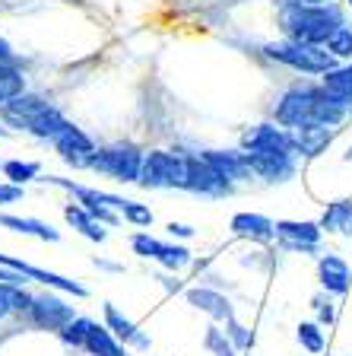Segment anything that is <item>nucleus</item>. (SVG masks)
Returning a JSON list of instances; mask_svg holds the SVG:
<instances>
[{"label": "nucleus", "mask_w": 352, "mask_h": 356, "mask_svg": "<svg viewBox=\"0 0 352 356\" xmlns=\"http://www.w3.org/2000/svg\"><path fill=\"white\" fill-rule=\"evenodd\" d=\"M321 229L352 238V200H333L321 216Z\"/></svg>", "instance_id": "obj_21"}, {"label": "nucleus", "mask_w": 352, "mask_h": 356, "mask_svg": "<svg viewBox=\"0 0 352 356\" xmlns=\"http://www.w3.org/2000/svg\"><path fill=\"white\" fill-rule=\"evenodd\" d=\"M327 51H330L333 58H352V26L343 22V26L327 38Z\"/></svg>", "instance_id": "obj_28"}, {"label": "nucleus", "mask_w": 352, "mask_h": 356, "mask_svg": "<svg viewBox=\"0 0 352 356\" xmlns=\"http://www.w3.org/2000/svg\"><path fill=\"white\" fill-rule=\"evenodd\" d=\"M187 191L222 197V194L232 191V181H226L203 156H187Z\"/></svg>", "instance_id": "obj_7"}, {"label": "nucleus", "mask_w": 352, "mask_h": 356, "mask_svg": "<svg viewBox=\"0 0 352 356\" xmlns=\"http://www.w3.org/2000/svg\"><path fill=\"white\" fill-rule=\"evenodd\" d=\"M92 169L105 172V175L117 178V181H140V169H143V153L137 147H108V149H99L92 156Z\"/></svg>", "instance_id": "obj_5"}, {"label": "nucleus", "mask_w": 352, "mask_h": 356, "mask_svg": "<svg viewBox=\"0 0 352 356\" xmlns=\"http://www.w3.org/2000/svg\"><path fill=\"white\" fill-rule=\"evenodd\" d=\"M169 232H171V236H181V238H191L194 236V229H191V226H184V222H169Z\"/></svg>", "instance_id": "obj_39"}, {"label": "nucleus", "mask_w": 352, "mask_h": 356, "mask_svg": "<svg viewBox=\"0 0 352 356\" xmlns=\"http://www.w3.org/2000/svg\"><path fill=\"white\" fill-rule=\"evenodd\" d=\"M321 99H324V89H321V86H311V83L292 86L286 96L279 99V105H276V121H279L283 127L311 124V121H317V111H321Z\"/></svg>", "instance_id": "obj_4"}, {"label": "nucleus", "mask_w": 352, "mask_h": 356, "mask_svg": "<svg viewBox=\"0 0 352 356\" xmlns=\"http://www.w3.org/2000/svg\"><path fill=\"white\" fill-rule=\"evenodd\" d=\"M0 134H7V127H0Z\"/></svg>", "instance_id": "obj_42"}, {"label": "nucleus", "mask_w": 352, "mask_h": 356, "mask_svg": "<svg viewBox=\"0 0 352 356\" xmlns=\"http://www.w3.org/2000/svg\"><path fill=\"white\" fill-rule=\"evenodd\" d=\"M299 343L308 350V353H324V347H327V343H324V331L317 325H311V321H301L299 325Z\"/></svg>", "instance_id": "obj_29"}, {"label": "nucleus", "mask_w": 352, "mask_h": 356, "mask_svg": "<svg viewBox=\"0 0 352 356\" xmlns=\"http://www.w3.org/2000/svg\"><path fill=\"white\" fill-rule=\"evenodd\" d=\"M159 264H165L169 270H178V267L191 264V252L187 248H181V245H165L159 254Z\"/></svg>", "instance_id": "obj_32"}, {"label": "nucleus", "mask_w": 352, "mask_h": 356, "mask_svg": "<svg viewBox=\"0 0 352 356\" xmlns=\"http://www.w3.org/2000/svg\"><path fill=\"white\" fill-rule=\"evenodd\" d=\"M346 3H349V7H352V0H346Z\"/></svg>", "instance_id": "obj_43"}, {"label": "nucleus", "mask_w": 352, "mask_h": 356, "mask_svg": "<svg viewBox=\"0 0 352 356\" xmlns=\"http://www.w3.org/2000/svg\"><path fill=\"white\" fill-rule=\"evenodd\" d=\"M0 108H3V118H7L13 127H26V131H29L32 121H35L38 115H44L51 105L44 102V99H38V96H16L13 102L0 105Z\"/></svg>", "instance_id": "obj_17"}, {"label": "nucleus", "mask_w": 352, "mask_h": 356, "mask_svg": "<svg viewBox=\"0 0 352 356\" xmlns=\"http://www.w3.org/2000/svg\"><path fill=\"white\" fill-rule=\"evenodd\" d=\"M321 232H324L321 222H292V220H279L276 222V236L283 238V248H289V252H301V254L317 252Z\"/></svg>", "instance_id": "obj_8"}, {"label": "nucleus", "mask_w": 352, "mask_h": 356, "mask_svg": "<svg viewBox=\"0 0 352 356\" xmlns=\"http://www.w3.org/2000/svg\"><path fill=\"white\" fill-rule=\"evenodd\" d=\"M244 153H264V156H299L292 143V134L276 124H257L244 134Z\"/></svg>", "instance_id": "obj_6"}, {"label": "nucleus", "mask_w": 352, "mask_h": 356, "mask_svg": "<svg viewBox=\"0 0 352 356\" xmlns=\"http://www.w3.org/2000/svg\"><path fill=\"white\" fill-rule=\"evenodd\" d=\"M51 143H54V149H58V153L64 156L70 165H89V163H92V156H96V147H92V140H89L80 127L70 124V121L60 127V134L54 137Z\"/></svg>", "instance_id": "obj_9"}, {"label": "nucleus", "mask_w": 352, "mask_h": 356, "mask_svg": "<svg viewBox=\"0 0 352 356\" xmlns=\"http://www.w3.org/2000/svg\"><path fill=\"white\" fill-rule=\"evenodd\" d=\"M251 175L264 178V181H289L295 175V159L299 156H264V153H244Z\"/></svg>", "instance_id": "obj_11"}, {"label": "nucleus", "mask_w": 352, "mask_h": 356, "mask_svg": "<svg viewBox=\"0 0 352 356\" xmlns=\"http://www.w3.org/2000/svg\"><path fill=\"white\" fill-rule=\"evenodd\" d=\"M140 185L143 188H187V156L175 153H153L143 156V169H140Z\"/></svg>", "instance_id": "obj_3"}, {"label": "nucleus", "mask_w": 352, "mask_h": 356, "mask_svg": "<svg viewBox=\"0 0 352 356\" xmlns=\"http://www.w3.org/2000/svg\"><path fill=\"white\" fill-rule=\"evenodd\" d=\"M89 327H92V321H89V318H74L70 325L64 327V341L74 343V347H80V343H86Z\"/></svg>", "instance_id": "obj_33"}, {"label": "nucleus", "mask_w": 352, "mask_h": 356, "mask_svg": "<svg viewBox=\"0 0 352 356\" xmlns=\"http://www.w3.org/2000/svg\"><path fill=\"white\" fill-rule=\"evenodd\" d=\"M64 124H67L64 115H60L58 108H48L44 115H38V118L32 121L29 131H32V134H38V137H48V140H54V137L60 134V127H64Z\"/></svg>", "instance_id": "obj_26"}, {"label": "nucleus", "mask_w": 352, "mask_h": 356, "mask_svg": "<svg viewBox=\"0 0 352 356\" xmlns=\"http://www.w3.org/2000/svg\"><path fill=\"white\" fill-rule=\"evenodd\" d=\"M187 302H191L194 309L206 312V315H210V318H216V321H232L235 318L232 302H228L222 293H216V289H206V286L187 289Z\"/></svg>", "instance_id": "obj_18"}, {"label": "nucleus", "mask_w": 352, "mask_h": 356, "mask_svg": "<svg viewBox=\"0 0 352 356\" xmlns=\"http://www.w3.org/2000/svg\"><path fill=\"white\" fill-rule=\"evenodd\" d=\"M289 134H292L295 153H299V156H308V159H315V156H321L324 149L330 147V140H333V134H337V127H327V124H317V121H311V124L289 127Z\"/></svg>", "instance_id": "obj_10"}, {"label": "nucleus", "mask_w": 352, "mask_h": 356, "mask_svg": "<svg viewBox=\"0 0 352 356\" xmlns=\"http://www.w3.org/2000/svg\"><path fill=\"white\" fill-rule=\"evenodd\" d=\"M105 321H108V331H115L124 343H133L137 350H149V337H143V334L137 331V325H133L131 318H124L111 302H105Z\"/></svg>", "instance_id": "obj_20"}, {"label": "nucleus", "mask_w": 352, "mask_h": 356, "mask_svg": "<svg viewBox=\"0 0 352 356\" xmlns=\"http://www.w3.org/2000/svg\"><path fill=\"white\" fill-rule=\"evenodd\" d=\"M64 216H67V222H70L74 229H80L83 236L92 238V242H105V236H108V232L102 229V222L92 220V216H89V210L80 207V204H70V207L64 210Z\"/></svg>", "instance_id": "obj_23"}, {"label": "nucleus", "mask_w": 352, "mask_h": 356, "mask_svg": "<svg viewBox=\"0 0 352 356\" xmlns=\"http://www.w3.org/2000/svg\"><path fill=\"white\" fill-rule=\"evenodd\" d=\"M343 159H346V163H352V147H349V149H346V153H343Z\"/></svg>", "instance_id": "obj_41"}, {"label": "nucleus", "mask_w": 352, "mask_h": 356, "mask_svg": "<svg viewBox=\"0 0 352 356\" xmlns=\"http://www.w3.org/2000/svg\"><path fill=\"white\" fill-rule=\"evenodd\" d=\"M13 309V286L10 283H0V318Z\"/></svg>", "instance_id": "obj_37"}, {"label": "nucleus", "mask_w": 352, "mask_h": 356, "mask_svg": "<svg viewBox=\"0 0 352 356\" xmlns=\"http://www.w3.org/2000/svg\"><path fill=\"white\" fill-rule=\"evenodd\" d=\"M131 245H133V252H137L140 258H153V261H159L162 248H165V245H162L159 238L146 236V232H137V236L131 238Z\"/></svg>", "instance_id": "obj_30"}, {"label": "nucleus", "mask_w": 352, "mask_h": 356, "mask_svg": "<svg viewBox=\"0 0 352 356\" xmlns=\"http://www.w3.org/2000/svg\"><path fill=\"white\" fill-rule=\"evenodd\" d=\"M203 159L213 165L226 181H244V178H251L248 159H244V153H238V149H206Z\"/></svg>", "instance_id": "obj_15"}, {"label": "nucleus", "mask_w": 352, "mask_h": 356, "mask_svg": "<svg viewBox=\"0 0 352 356\" xmlns=\"http://www.w3.org/2000/svg\"><path fill=\"white\" fill-rule=\"evenodd\" d=\"M3 175L13 181V185H22V181H32L38 175V163H19V159H7V163L0 165Z\"/></svg>", "instance_id": "obj_27"}, {"label": "nucleus", "mask_w": 352, "mask_h": 356, "mask_svg": "<svg viewBox=\"0 0 352 356\" xmlns=\"http://www.w3.org/2000/svg\"><path fill=\"white\" fill-rule=\"evenodd\" d=\"M10 58H13V51H10V44L3 42V38H0V64H7Z\"/></svg>", "instance_id": "obj_40"}, {"label": "nucleus", "mask_w": 352, "mask_h": 356, "mask_svg": "<svg viewBox=\"0 0 352 356\" xmlns=\"http://www.w3.org/2000/svg\"><path fill=\"white\" fill-rule=\"evenodd\" d=\"M13 200H22V188L19 185H0V204H13Z\"/></svg>", "instance_id": "obj_38"}, {"label": "nucleus", "mask_w": 352, "mask_h": 356, "mask_svg": "<svg viewBox=\"0 0 352 356\" xmlns=\"http://www.w3.org/2000/svg\"><path fill=\"white\" fill-rule=\"evenodd\" d=\"M32 315H35V321L42 327H48V331H64V327L76 318L74 309H70V305H64L58 296H38V299H32Z\"/></svg>", "instance_id": "obj_14"}, {"label": "nucleus", "mask_w": 352, "mask_h": 356, "mask_svg": "<svg viewBox=\"0 0 352 356\" xmlns=\"http://www.w3.org/2000/svg\"><path fill=\"white\" fill-rule=\"evenodd\" d=\"M83 347H86L89 353H96V356H127V353H121V347H117V341L111 337V331L102 327V325L89 327V337H86Z\"/></svg>", "instance_id": "obj_24"}, {"label": "nucleus", "mask_w": 352, "mask_h": 356, "mask_svg": "<svg viewBox=\"0 0 352 356\" xmlns=\"http://www.w3.org/2000/svg\"><path fill=\"white\" fill-rule=\"evenodd\" d=\"M315 309H317V321H321V325H333V318H337V312H333L330 299L315 296Z\"/></svg>", "instance_id": "obj_36"}, {"label": "nucleus", "mask_w": 352, "mask_h": 356, "mask_svg": "<svg viewBox=\"0 0 352 356\" xmlns=\"http://www.w3.org/2000/svg\"><path fill=\"white\" fill-rule=\"evenodd\" d=\"M279 22L292 42L327 44L346 19L337 3H279Z\"/></svg>", "instance_id": "obj_1"}, {"label": "nucleus", "mask_w": 352, "mask_h": 356, "mask_svg": "<svg viewBox=\"0 0 352 356\" xmlns=\"http://www.w3.org/2000/svg\"><path fill=\"white\" fill-rule=\"evenodd\" d=\"M0 267H7V270H16V274L29 277V280H38L44 286H54V289H64V293H74V296H86V286H80L76 280H67L60 274H51V270H42V267H32L26 261H16V258H7V254H0Z\"/></svg>", "instance_id": "obj_12"}, {"label": "nucleus", "mask_w": 352, "mask_h": 356, "mask_svg": "<svg viewBox=\"0 0 352 356\" xmlns=\"http://www.w3.org/2000/svg\"><path fill=\"white\" fill-rule=\"evenodd\" d=\"M321 89L337 108H343L346 115H352V64L327 70L321 80Z\"/></svg>", "instance_id": "obj_13"}, {"label": "nucleus", "mask_w": 352, "mask_h": 356, "mask_svg": "<svg viewBox=\"0 0 352 356\" xmlns=\"http://www.w3.org/2000/svg\"><path fill=\"white\" fill-rule=\"evenodd\" d=\"M317 280L327 293L333 296H343L346 289H349V264H346L340 254H324L317 261Z\"/></svg>", "instance_id": "obj_16"}, {"label": "nucleus", "mask_w": 352, "mask_h": 356, "mask_svg": "<svg viewBox=\"0 0 352 356\" xmlns=\"http://www.w3.org/2000/svg\"><path fill=\"white\" fill-rule=\"evenodd\" d=\"M264 51L270 54L273 60L295 67L301 74H327V70L337 67V58H333L330 51H324L321 44H305V42H292V38L267 44Z\"/></svg>", "instance_id": "obj_2"}, {"label": "nucleus", "mask_w": 352, "mask_h": 356, "mask_svg": "<svg viewBox=\"0 0 352 356\" xmlns=\"http://www.w3.org/2000/svg\"><path fill=\"white\" fill-rule=\"evenodd\" d=\"M0 226H7L13 232H22V236H38L44 242H58L60 232L51 229V226H44L42 220H22V216H10V213H0Z\"/></svg>", "instance_id": "obj_22"}, {"label": "nucleus", "mask_w": 352, "mask_h": 356, "mask_svg": "<svg viewBox=\"0 0 352 356\" xmlns=\"http://www.w3.org/2000/svg\"><path fill=\"white\" fill-rule=\"evenodd\" d=\"M232 232L251 242H270L276 236V222H270L260 213H235L232 216Z\"/></svg>", "instance_id": "obj_19"}, {"label": "nucleus", "mask_w": 352, "mask_h": 356, "mask_svg": "<svg viewBox=\"0 0 352 356\" xmlns=\"http://www.w3.org/2000/svg\"><path fill=\"white\" fill-rule=\"evenodd\" d=\"M206 350L213 356H235V347L219 327H206Z\"/></svg>", "instance_id": "obj_31"}, {"label": "nucleus", "mask_w": 352, "mask_h": 356, "mask_svg": "<svg viewBox=\"0 0 352 356\" xmlns=\"http://www.w3.org/2000/svg\"><path fill=\"white\" fill-rule=\"evenodd\" d=\"M226 327H228V341H232V347L235 350H248L251 347V341H254V337H251V331H248V327H244V325H238V321H226Z\"/></svg>", "instance_id": "obj_34"}, {"label": "nucleus", "mask_w": 352, "mask_h": 356, "mask_svg": "<svg viewBox=\"0 0 352 356\" xmlns=\"http://www.w3.org/2000/svg\"><path fill=\"white\" fill-rule=\"evenodd\" d=\"M22 89H26V76L16 67L0 64V105H7L16 96H22Z\"/></svg>", "instance_id": "obj_25"}, {"label": "nucleus", "mask_w": 352, "mask_h": 356, "mask_svg": "<svg viewBox=\"0 0 352 356\" xmlns=\"http://www.w3.org/2000/svg\"><path fill=\"white\" fill-rule=\"evenodd\" d=\"M124 216L133 222V226H149V222H153V213H149V207L137 204V200H127V204H124Z\"/></svg>", "instance_id": "obj_35"}]
</instances>
